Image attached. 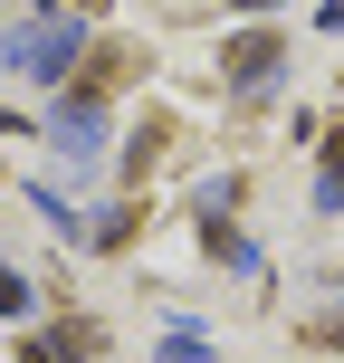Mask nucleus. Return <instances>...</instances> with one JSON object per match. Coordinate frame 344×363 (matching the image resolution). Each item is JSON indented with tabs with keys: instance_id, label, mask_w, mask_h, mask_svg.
I'll return each instance as SVG.
<instances>
[{
	"instance_id": "3",
	"label": "nucleus",
	"mask_w": 344,
	"mask_h": 363,
	"mask_svg": "<svg viewBox=\"0 0 344 363\" xmlns=\"http://www.w3.org/2000/svg\"><path fill=\"white\" fill-rule=\"evenodd\" d=\"M316 201H326V211H344V134H335V153H326V182H316Z\"/></svg>"
},
{
	"instance_id": "5",
	"label": "nucleus",
	"mask_w": 344,
	"mask_h": 363,
	"mask_svg": "<svg viewBox=\"0 0 344 363\" xmlns=\"http://www.w3.org/2000/svg\"><path fill=\"white\" fill-rule=\"evenodd\" d=\"M19 306H29V287H19V277L0 268V315H19Z\"/></svg>"
},
{
	"instance_id": "6",
	"label": "nucleus",
	"mask_w": 344,
	"mask_h": 363,
	"mask_svg": "<svg viewBox=\"0 0 344 363\" xmlns=\"http://www.w3.org/2000/svg\"><path fill=\"white\" fill-rule=\"evenodd\" d=\"M239 10H268V0H239Z\"/></svg>"
},
{
	"instance_id": "7",
	"label": "nucleus",
	"mask_w": 344,
	"mask_h": 363,
	"mask_svg": "<svg viewBox=\"0 0 344 363\" xmlns=\"http://www.w3.org/2000/svg\"><path fill=\"white\" fill-rule=\"evenodd\" d=\"M335 335H344V315H335Z\"/></svg>"
},
{
	"instance_id": "1",
	"label": "nucleus",
	"mask_w": 344,
	"mask_h": 363,
	"mask_svg": "<svg viewBox=\"0 0 344 363\" xmlns=\"http://www.w3.org/2000/svg\"><path fill=\"white\" fill-rule=\"evenodd\" d=\"M0 67H19V77H67V67H77V19H67V10H57V19H19L10 48H0Z\"/></svg>"
},
{
	"instance_id": "4",
	"label": "nucleus",
	"mask_w": 344,
	"mask_h": 363,
	"mask_svg": "<svg viewBox=\"0 0 344 363\" xmlns=\"http://www.w3.org/2000/svg\"><path fill=\"white\" fill-rule=\"evenodd\" d=\"M77 345H87V335H38V345H29V354H19V363H67Z\"/></svg>"
},
{
	"instance_id": "2",
	"label": "nucleus",
	"mask_w": 344,
	"mask_h": 363,
	"mask_svg": "<svg viewBox=\"0 0 344 363\" xmlns=\"http://www.w3.org/2000/svg\"><path fill=\"white\" fill-rule=\"evenodd\" d=\"M268 77H277V38H268V29L230 38V86H268Z\"/></svg>"
}]
</instances>
